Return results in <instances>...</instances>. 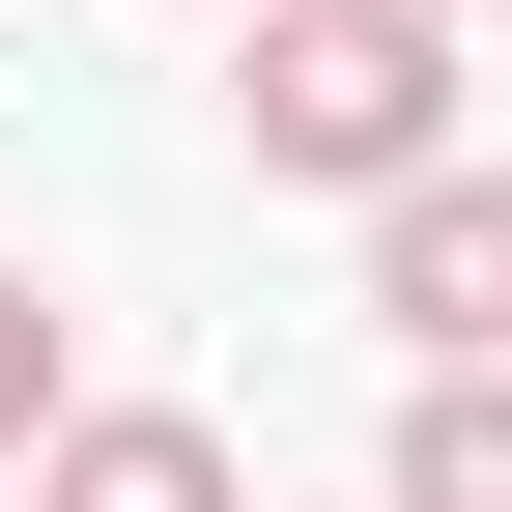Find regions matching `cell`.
I'll return each instance as SVG.
<instances>
[{
  "label": "cell",
  "instance_id": "obj_1",
  "mask_svg": "<svg viewBox=\"0 0 512 512\" xmlns=\"http://www.w3.org/2000/svg\"><path fill=\"white\" fill-rule=\"evenodd\" d=\"M228 143L285 200H427L456 171V29L427 0H285V29H228Z\"/></svg>",
  "mask_w": 512,
  "mask_h": 512
},
{
  "label": "cell",
  "instance_id": "obj_2",
  "mask_svg": "<svg viewBox=\"0 0 512 512\" xmlns=\"http://www.w3.org/2000/svg\"><path fill=\"white\" fill-rule=\"evenodd\" d=\"M370 313H399V370H512V171L484 143L427 200H370Z\"/></svg>",
  "mask_w": 512,
  "mask_h": 512
},
{
  "label": "cell",
  "instance_id": "obj_3",
  "mask_svg": "<svg viewBox=\"0 0 512 512\" xmlns=\"http://www.w3.org/2000/svg\"><path fill=\"white\" fill-rule=\"evenodd\" d=\"M29 512H256V484H228V427H200V399H86V427L29 456Z\"/></svg>",
  "mask_w": 512,
  "mask_h": 512
},
{
  "label": "cell",
  "instance_id": "obj_4",
  "mask_svg": "<svg viewBox=\"0 0 512 512\" xmlns=\"http://www.w3.org/2000/svg\"><path fill=\"white\" fill-rule=\"evenodd\" d=\"M370 512H512V370H399V456Z\"/></svg>",
  "mask_w": 512,
  "mask_h": 512
},
{
  "label": "cell",
  "instance_id": "obj_5",
  "mask_svg": "<svg viewBox=\"0 0 512 512\" xmlns=\"http://www.w3.org/2000/svg\"><path fill=\"white\" fill-rule=\"evenodd\" d=\"M57 427H86V342H57V285H0V484H29Z\"/></svg>",
  "mask_w": 512,
  "mask_h": 512
},
{
  "label": "cell",
  "instance_id": "obj_6",
  "mask_svg": "<svg viewBox=\"0 0 512 512\" xmlns=\"http://www.w3.org/2000/svg\"><path fill=\"white\" fill-rule=\"evenodd\" d=\"M200 29H285V0H200Z\"/></svg>",
  "mask_w": 512,
  "mask_h": 512
},
{
  "label": "cell",
  "instance_id": "obj_7",
  "mask_svg": "<svg viewBox=\"0 0 512 512\" xmlns=\"http://www.w3.org/2000/svg\"><path fill=\"white\" fill-rule=\"evenodd\" d=\"M427 29H484V0H427Z\"/></svg>",
  "mask_w": 512,
  "mask_h": 512
},
{
  "label": "cell",
  "instance_id": "obj_8",
  "mask_svg": "<svg viewBox=\"0 0 512 512\" xmlns=\"http://www.w3.org/2000/svg\"><path fill=\"white\" fill-rule=\"evenodd\" d=\"M0 512H29V484H0Z\"/></svg>",
  "mask_w": 512,
  "mask_h": 512
}]
</instances>
